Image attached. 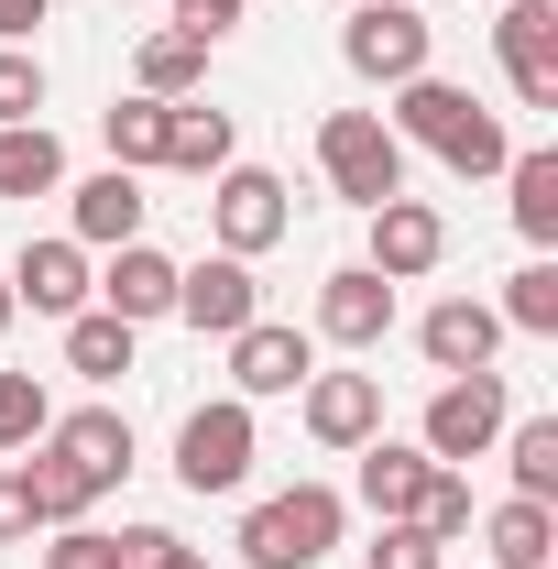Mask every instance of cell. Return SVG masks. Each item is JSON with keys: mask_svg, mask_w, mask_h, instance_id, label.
Here are the masks:
<instances>
[{"mask_svg": "<svg viewBox=\"0 0 558 569\" xmlns=\"http://www.w3.org/2000/svg\"><path fill=\"white\" fill-rule=\"evenodd\" d=\"M318 176L350 209H383V198H406V142L383 132V110H329L318 121Z\"/></svg>", "mask_w": 558, "mask_h": 569, "instance_id": "4", "label": "cell"}, {"mask_svg": "<svg viewBox=\"0 0 558 569\" xmlns=\"http://www.w3.org/2000/svg\"><path fill=\"white\" fill-rule=\"evenodd\" d=\"M33 110H44V67H33L22 44H0V132H11V121H33Z\"/></svg>", "mask_w": 558, "mask_h": 569, "instance_id": "33", "label": "cell"}, {"mask_svg": "<svg viewBox=\"0 0 558 569\" xmlns=\"http://www.w3.org/2000/svg\"><path fill=\"white\" fill-rule=\"evenodd\" d=\"M67 372H88V383H121V372H132V318H110V307H77V318H67Z\"/></svg>", "mask_w": 558, "mask_h": 569, "instance_id": "23", "label": "cell"}, {"mask_svg": "<svg viewBox=\"0 0 558 569\" xmlns=\"http://www.w3.org/2000/svg\"><path fill=\"white\" fill-rule=\"evenodd\" d=\"M165 110H176V99H110V110H99V132H110V164H121V176L165 164Z\"/></svg>", "mask_w": 558, "mask_h": 569, "instance_id": "26", "label": "cell"}, {"mask_svg": "<svg viewBox=\"0 0 558 569\" xmlns=\"http://www.w3.org/2000/svg\"><path fill=\"white\" fill-rule=\"evenodd\" d=\"M482 548H492V569H548L558 559V515L515 493V503H492V515H482Z\"/></svg>", "mask_w": 558, "mask_h": 569, "instance_id": "21", "label": "cell"}, {"mask_svg": "<svg viewBox=\"0 0 558 569\" xmlns=\"http://www.w3.org/2000/svg\"><path fill=\"white\" fill-rule=\"evenodd\" d=\"M417 351L438 361V372H492V351H504V318H492L482 296H438L417 318Z\"/></svg>", "mask_w": 558, "mask_h": 569, "instance_id": "17", "label": "cell"}, {"mask_svg": "<svg viewBox=\"0 0 558 569\" xmlns=\"http://www.w3.org/2000/svg\"><path fill=\"white\" fill-rule=\"evenodd\" d=\"M318 372V340L307 329H285V318H252V329H230V395L241 406H263V395H296Z\"/></svg>", "mask_w": 558, "mask_h": 569, "instance_id": "11", "label": "cell"}, {"mask_svg": "<svg viewBox=\"0 0 558 569\" xmlns=\"http://www.w3.org/2000/svg\"><path fill=\"white\" fill-rule=\"evenodd\" d=\"M492 56L526 110H558V0H492Z\"/></svg>", "mask_w": 558, "mask_h": 569, "instance_id": "8", "label": "cell"}, {"mask_svg": "<svg viewBox=\"0 0 558 569\" xmlns=\"http://www.w3.org/2000/svg\"><path fill=\"white\" fill-rule=\"evenodd\" d=\"M296 395H307V438H318V449L383 438V372H307Z\"/></svg>", "mask_w": 558, "mask_h": 569, "instance_id": "13", "label": "cell"}, {"mask_svg": "<svg viewBox=\"0 0 558 569\" xmlns=\"http://www.w3.org/2000/svg\"><path fill=\"white\" fill-rule=\"evenodd\" d=\"M209 230H219V252H275L285 230H296V198H285V176H263V164H219L209 176Z\"/></svg>", "mask_w": 558, "mask_h": 569, "instance_id": "7", "label": "cell"}, {"mask_svg": "<svg viewBox=\"0 0 558 569\" xmlns=\"http://www.w3.org/2000/svg\"><path fill=\"white\" fill-rule=\"evenodd\" d=\"M340 515H350V503L329 493V482L263 493L252 515H241V559H252V569H318L329 548H340Z\"/></svg>", "mask_w": 558, "mask_h": 569, "instance_id": "3", "label": "cell"}, {"mask_svg": "<svg viewBox=\"0 0 558 569\" xmlns=\"http://www.w3.org/2000/svg\"><path fill=\"white\" fill-rule=\"evenodd\" d=\"M11 318H22V307H11V274H0V329H11Z\"/></svg>", "mask_w": 558, "mask_h": 569, "instance_id": "38", "label": "cell"}, {"mask_svg": "<svg viewBox=\"0 0 558 569\" xmlns=\"http://www.w3.org/2000/svg\"><path fill=\"white\" fill-rule=\"evenodd\" d=\"M449 548L427 537V526H372V548H361V569H438Z\"/></svg>", "mask_w": 558, "mask_h": 569, "instance_id": "32", "label": "cell"}, {"mask_svg": "<svg viewBox=\"0 0 558 569\" xmlns=\"http://www.w3.org/2000/svg\"><path fill=\"white\" fill-rule=\"evenodd\" d=\"M56 187H67V142L44 121H11L0 132V198H56Z\"/></svg>", "mask_w": 558, "mask_h": 569, "instance_id": "22", "label": "cell"}, {"mask_svg": "<svg viewBox=\"0 0 558 569\" xmlns=\"http://www.w3.org/2000/svg\"><path fill=\"white\" fill-rule=\"evenodd\" d=\"M99 307H110V318H176V263H165V252H153V241H121V252H110V274H99Z\"/></svg>", "mask_w": 558, "mask_h": 569, "instance_id": "19", "label": "cell"}, {"mask_svg": "<svg viewBox=\"0 0 558 569\" xmlns=\"http://www.w3.org/2000/svg\"><path fill=\"white\" fill-rule=\"evenodd\" d=\"M548 569H558V559H548Z\"/></svg>", "mask_w": 558, "mask_h": 569, "instance_id": "39", "label": "cell"}, {"mask_svg": "<svg viewBox=\"0 0 558 569\" xmlns=\"http://www.w3.org/2000/svg\"><path fill=\"white\" fill-rule=\"evenodd\" d=\"M417 526L438 537V548H460V537H471V482H460V471H438L427 503H417Z\"/></svg>", "mask_w": 558, "mask_h": 569, "instance_id": "31", "label": "cell"}, {"mask_svg": "<svg viewBox=\"0 0 558 569\" xmlns=\"http://www.w3.org/2000/svg\"><path fill=\"white\" fill-rule=\"evenodd\" d=\"M165 164H176V176H219V164H241V153H230V110L176 99V110H165Z\"/></svg>", "mask_w": 558, "mask_h": 569, "instance_id": "20", "label": "cell"}, {"mask_svg": "<svg viewBox=\"0 0 558 569\" xmlns=\"http://www.w3.org/2000/svg\"><path fill=\"white\" fill-rule=\"evenodd\" d=\"M44 11H56V0H0V44H22V33H33Z\"/></svg>", "mask_w": 558, "mask_h": 569, "instance_id": "37", "label": "cell"}, {"mask_svg": "<svg viewBox=\"0 0 558 569\" xmlns=\"http://www.w3.org/2000/svg\"><path fill=\"white\" fill-rule=\"evenodd\" d=\"M132 77H142V99H187V88H198V77H209V44H198V33H176V22H165V33H142V56H132Z\"/></svg>", "mask_w": 558, "mask_h": 569, "instance_id": "25", "label": "cell"}, {"mask_svg": "<svg viewBox=\"0 0 558 569\" xmlns=\"http://www.w3.org/2000/svg\"><path fill=\"white\" fill-rule=\"evenodd\" d=\"M88 296H99V274H88L77 241H22V263H11V307H33V318H77Z\"/></svg>", "mask_w": 558, "mask_h": 569, "instance_id": "16", "label": "cell"}, {"mask_svg": "<svg viewBox=\"0 0 558 569\" xmlns=\"http://www.w3.org/2000/svg\"><path fill=\"white\" fill-rule=\"evenodd\" d=\"M492 449L515 460V493H526V503H558V417H515Z\"/></svg>", "mask_w": 558, "mask_h": 569, "instance_id": "27", "label": "cell"}, {"mask_svg": "<svg viewBox=\"0 0 558 569\" xmlns=\"http://www.w3.org/2000/svg\"><path fill=\"white\" fill-rule=\"evenodd\" d=\"M33 526H44V515H33V482H22V471H0V548H11V537H33Z\"/></svg>", "mask_w": 558, "mask_h": 569, "instance_id": "35", "label": "cell"}, {"mask_svg": "<svg viewBox=\"0 0 558 569\" xmlns=\"http://www.w3.org/2000/svg\"><path fill=\"white\" fill-rule=\"evenodd\" d=\"M121 471H132V417H121V406H77V417H56L44 438H33V460H22L44 526H77L99 493H121Z\"/></svg>", "mask_w": 558, "mask_h": 569, "instance_id": "1", "label": "cell"}, {"mask_svg": "<svg viewBox=\"0 0 558 569\" xmlns=\"http://www.w3.org/2000/svg\"><path fill=\"white\" fill-rule=\"evenodd\" d=\"M350 77H372V88H406V77H427V22L406 11V0H361L340 33Z\"/></svg>", "mask_w": 558, "mask_h": 569, "instance_id": "9", "label": "cell"}, {"mask_svg": "<svg viewBox=\"0 0 558 569\" xmlns=\"http://www.w3.org/2000/svg\"><path fill=\"white\" fill-rule=\"evenodd\" d=\"M427 482H438V460L417 438H361V503H372V526H417Z\"/></svg>", "mask_w": 558, "mask_h": 569, "instance_id": "15", "label": "cell"}, {"mask_svg": "<svg viewBox=\"0 0 558 569\" xmlns=\"http://www.w3.org/2000/svg\"><path fill=\"white\" fill-rule=\"evenodd\" d=\"M241 22V0H176V33H198V44H219Z\"/></svg>", "mask_w": 558, "mask_h": 569, "instance_id": "36", "label": "cell"}, {"mask_svg": "<svg viewBox=\"0 0 558 569\" xmlns=\"http://www.w3.org/2000/svg\"><path fill=\"white\" fill-rule=\"evenodd\" d=\"M383 329H395V284L372 274V263H340V274L318 284V340H340V351H383Z\"/></svg>", "mask_w": 558, "mask_h": 569, "instance_id": "14", "label": "cell"}, {"mask_svg": "<svg viewBox=\"0 0 558 569\" xmlns=\"http://www.w3.org/2000/svg\"><path fill=\"white\" fill-rule=\"evenodd\" d=\"M252 449H263V438H252V406L219 395V406H198V417L176 427V482H187V493H241V482H252Z\"/></svg>", "mask_w": 558, "mask_h": 569, "instance_id": "6", "label": "cell"}, {"mask_svg": "<svg viewBox=\"0 0 558 569\" xmlns=\"http://www.w3.org/2000/svg\"><path fill=\"white\" fill-rule=\"evenodd\" d=\"M44 569H121V559H110V537H99V526H56Z\"/></svg>", "mask_w": 558, "mask_h": 569, "instance_id": "34", "label": "cell"}, {"mask_svg": "<svg viewBox=\"0 0 558 569\" xmlns=\"http://www.w3.org/2000/svg\"><path fill=\"white\" fill-rule=\"evenodd\" d=\"M395 142H417V153H438L449 176H504V121H492L471 88H449V77H406L395 88V121H383Z\"/></svg>", "mask_w": 558, "mask_h": 569, "instance_id": "2", "label": "cell"}, {"mask_svg": "<svg viewBox=\"0 0 558 569\" xmlns=\"http://www.w3.org/2000/svg\"><path fill=\"white\" fill-rule=\"evenodd\" d=\"M504 187H515V230L548 252L558 241V153L537 142V153H504Z\"/></svg>", "mask_w": 558, "mask_h": 569, "instance_id": "24", "label": "cell"}, {"mask_svg": "<svg viewBox=\"0 0 558 569\" xmlns=\"http://www.w3.org/2000/svg\"><path fill=\"white\" fill-rule=\"evenodd\" d=\"M44 427H56V395L33 372H0V449H33Z\"/></svg>", "mask_w": 558, "mask_h": 569, "instance_id": "29", "label": "cell"}, {"mask_svg": "<svg viewBox=\"0 0 558 569\" xmlns=\"http://www.w3.org/2000/svg\"><path fill=\"white\" fill-rule=\"evenodd\" d=\"M67 241H77V252H121V241H142V176H121V164L88 176V187L67 198Z\"/></svg>", "mask_w": 558, "mask_h": 569, "instance_id": "18", "label": "cell"}, {"mask_svg": "<svg viewBox=\"0 0 558 569\" xmlns=\"http://www.w3.org/2000/svg\"><path fill=\"white\" fill-rule=\"evenodd\" d=\"M176 318L198 329V340H230V329H252L263 318V284L241 252H209V263H176Z\"/></svg>", "mask_w": 558, "mask_h": 569, "instance_id": "10", "label": "cell"}, {"mask_svg": "<svg viewBox=\"0 0 558 569\" xmlns=\"http://www.w3.org/2000/svg\"><path fill=\"white\" fill-rule=\"evenodd\" d=\"M110 559H121V569H209L176 526H121V537H110Z\"/></svg>", "mask_w": 558, "mask_h": 569, "instance_id": "30", "label": "cell"}, {"mask_svg": "<svg viewBox=\"0 0 558 569\" xmlns=\"http://www.w3.org/2000/svg\"><path fill=\"white\" fill-rule=\"evenodd\" d=\"M515 427V406H504V372H449L438 395H427V427H417V449L449 471V460H482L492 438Z\"/></svg>", "mask_w": 558, "mask_h": 569, "instance_id": "5", "label": "cell"}, {"mask_svg": "<svg viewBox=\"0 0 558 569\" xmlns=\"http://www.w3.org/2000/svg\"><path fill=\"white\" fill-rule=\"evenodd\" d=\"M372 219V274L383 284H417L449 263V219L427 209V198H383V209H361Z\"/></svg>", "mask_w": 558, "mask_h": 569, "instance_id": "12", "label": "cell"}, {"mask_svg": "<svg viewBox=\"0 0 558 569\" xmlns=\"http://www.w3.org/2000/svg\"><path fill=\"white\" fill-rule=\"evenodd\" d=\"M504 329H526V340H558V263H526V274L504 284V307H492Z\"/></svg>", "mask_w": 558, "mask_h": 569, "instance_id": "28", "label": "cell"}]
</instances>
